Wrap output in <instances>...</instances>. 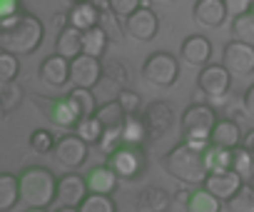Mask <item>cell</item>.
<instances>
[{"label": "cell", "instance_id": "cell-1", "mask_svg": "<svg viewBox=\"0 0 254 212\" xmlns=\"http://www.w3.org/2000/svg\"><path fill=\"white\" fill-rule=\"evenodd\" d=\"M45 38V25L30 15V13H18L13 18L0 20V50L13 53V55H30L43 45Z\"/></svg>", "mask_w": 254, "mask_h": 212}, {"label": "cell", "instance_id": "cell-2", "mask_svg": "<svg viewBox=\"0 0 254 212\" xmlns=\"http://www.w3.org/2000/svg\"><path fill=\"white\" fill-rule=\"evenodd\" d=\"M162 165L165 170L182 185L187 187H204L207 177H209V170H207V162H204V152L190 147L187 142H180L175 145L165 157H162Z\"/></svg>", "mask_w": 254, "mask_h": 212}, {"label": "cell", "instance_id": "cell-3", "mask_svg": "<svg viewBox=\"0 0 254 212\" xmlns=\"http://www.w3.org/2000/svg\"><path fill=\"white\" fill-rule=\"evenodd\" d=\"M217 128V113L207 102H192L182 113V142L204 152L212 142V133Z\"/></svg>", "mask_w": 254, "mask_h": 212}, {"label": "cell", "instance_id": "cell-4", "mask_svg": "<svg viewBox=\"0 0 254 212\" xmlns=\"http://www.w3.org/2000/svg\"><path fill=\"white\" fill-rule=\"evenodd\" d=\"M20 192H23V202L28 207L48 210L58 197V177L48 167H40V165L28 167L20 175Z\"/></svg>", "mask_w": 254, "mask_h": 212}, {"label": "cell", "instance_id": "cell-5", "mask_svg": "<svg viewBox=\"0 0 254 212\" xmlns=\"http://www.w3.org/2000/svg\"><path fill=\"white\" fill-rule=\"evenodd\" d=\"M142 77L152 87H172L180 77V60L172 53H152L142 65Z\"/></svg>", "mask_w": 254, "mask_h": 212}, {"label": "cell", "instance_id": "cell-6", "mask_svg": "<svg viewBox=\"0 0 254 212\" xmlns=\"http://www.w3.org/2000/svg\"><path fill=\"white\" fill-rule=\"evenodd\" d=\"M107 165L115 170V175L120 180H135L145 172V165H147V155H145V147H137V145H122L117 152H112L107 157Z\"/></svg>", "mask_w": 254, "mask_h": 212}, {"label": "cell", "instance_id": "cell-7", "mask_svg": "<svg viewBox=\"0 0 254 212\" xmlns=\"http://www.w3.org/2000/svg\"><path fill=\"white\" fill-rule=\"evenodd\" d=\"M232 87V72L219 63H209L207 68L199 70L197 75V90L204 95V97H212V100H219L229 92Z\"/></svg>", "mask_w": 254, "mask_h": 212}, {"label": "cell", "instance_id": "cell-8", "mask_svg": "<svg viewBox=\"0 0 254 212\" xmlns=\"http://www.w3.org/2000/svg\"><path fill=\"white\" fill-rule=\"evenodd\" d=\"M90 187H87V177H80L77 172H67L58 180V197L55 202L60 207H72L80 210V205L87 200Z\"/></svg>", "mask_w": 254, "mask_h": 212}, {"label": "cell", "instance_id": "cell-9", "mask_svg": "<svg viewBox=\"0 0 254 212\" xmlns=\"http://www.w3.org/2000/svg\"><path fill=\"white\" fill-rule=\"evenodd\" d=\"M222 65L232 72V77H247L254 72V48L244 43H227L222 53Z\"/></svg>", "mask_w": 254, "mask_h": 212}, {"label": "cell", "instance_id": "cell-10", "mask_svg": "<svg viewBox=\"0 0 254 212\" xmlns=\"http://www.w3.org/2000/svg\"><path fill=\"white\" fill-rule=\"evenodd\" d=\"M102 80V63L97 58L90 55H80L75 60H70V82L72 87H82V90H92L97 87Z\"/></svg>", "mask_w": 254, "mask_h": 212}, {"label": "cell", "instance_id": "cell-11", "mask_svg": "<svg viewBox=\"0 0 254 212\" xmlns=\"http://www.w3.org/2000/svg\"><path fill=\"white\" fill-rule=\"evenodd\" d=\"M87 147L90 145L85 140H80L75 133L72 135H63V138H58V145H55V160L63 167H67L70 172H75V170H80L85 165Z\"/></svg>", "mask_w": 254, "mask_h": 212}, {"label": "cell", "instance_id": "cell-12", "mask_svg": "<svg viewBox=\"0 0 254 212\" xmlns=\"http://www.w3.org/2000/svg\"><path fill=\"white\" fill-rule=\"evenodd\" d=\"M157 30H160V18L147 5H142L135 15H130L125 20V33L137 43H150L157 35Z\"/></svg>", "mask_w": 254, "mask_h": 212}, {"label": "cell", "instance_id": "cell-13", "mask_svg": "<svg viewBox=\"0 0 254 212\" xmlns=\"http://www.w3.org/2000/svg\"><path fill=\"white\" fill-rule=\"evenodd\" d=\"M142 120H145V125L150 130V138H162V135H167L175 128L177 118H175V110L170 108V102L155 100L142 110Z\"/></svg>", "mask_w": 254, "mask_h": 212}, {"label": "cell", "instance_id": "cell-14", "mask_svg": "<svg viewBox=\"0 0 254 212\" xmlns=\"http://www.w3.org/2000/svg\"><path fill=\"white\" fill-rule=\"evenodd\" d=\"M192 18L194 23H199L202 28H222L229 18L224 0H197L192 8Z\"/></svg>", "mask_w": 254, "mask_h": 212}, {"label": "cell", "instance_id": "cell-15", "mask_svg": "<svg viewBox=\"0 0 254 212\" xmlns=\"http://www.w3.org/2000/svg\"><path fill=\"white\" fill-rule=\"evenodd\" d=\"M182 60L197 70L207 68L209 65V58H212V43L209 38L204 35H190L185 43H182V50H180Z\"/></svg>", "mask_w": 254, "mask_h": 212}, {"label": "cell", "instance_id": "cell-16", "mask_svg": "<svg viewBox=\"0 0 254 212\" xmlns=\"http://www.w3.org/2000/svg\"><path fill=\"white\" fill-rule=\"evenodd\" d=\"M38 77L50 85V87H63L70 82V60L60 58V55H50L40 63V70H38Z\"/></svg>", "mask_w": 254, "mask_h": 212}, {"label": "cell", "instance_id": "cell-17", "mask_svg": "<svg viewBox=\"0 0 254 212\" xmlns=\"http://www.w3.org/2000/svg\"><path fill=\"white\" fill-rule=\"evenodd\" d=\"M242 185H244V180L234 170H227V172H212L207 177V182H204V190H209L214 197H219V200L227 202V200H232L239 192Z\"/></svg>", "mask_w": 254, "mask_h": 212}, {"label": "cell", "instance_id": "cell-18", "mask_svg": "<svg viewBox=\"0 0 254 212\" xmlns=\"http://www.w3.org/2000/svg\"><path fill=\"white\" fill-rule=\"evenodd\" d=\"M102 23V13L100 8L92 3V0H85V3H77L67 10V25L77 28L80 33H87L92 28H97Z\"/></svg>", "mask_w": 254, "mask_h": 212}, {"label": "cell", "instance_id": "cell-19", "mask_svg": "<svg viewBox=\"0 0 254 212\" xmlns=\"http://www.w3.org/2000/svg\"><path fill=\"white\" fill-rule=\"evenodd\" d=\"M242 140H244V135L239 130V123L224 118V120H217V128H214L209 142L222 150H237V147H242Z\"/></svg>", "mask_w": 254, "mask_h": 212}, {"label": "cell", "instance_id": "cell-20", "mask_svg": "<svg viewBox=\"0 0 254 212\" xmlns=\"http://www.w3.org/2000/svg\"><path fill=\"white\" fill-rule=\"evenodd\" d=\"M170 207H172V195L155 185L145 187L137 195V205H135L137 212H170Z\"/></svg>", "mask_w": 254, "mask_h": 212}, {"label": "cell", "instance_id": "cell-21", "mask_svg": "<svg viewBox=\"0 0 254 212\" xmlns=\"http://www.w3.org/2000/svg\"><path fill=\"white\" fill-rule=\"evenodd\" d=\"M55 55L65 58V60H75L82 55V33L72 25L58 30V38H55Z\"/></svg>", "mask_w": 254, "mask_h": 212}, {"label": "cell", "instance_id": "cell-22", "mask_svg": "<svg viewBox=\"0 0 254 212\" xmlns=\"http://www.w3.org/2000/svg\"><path fill=\"white\" fill-rule=\"evenodd\" d=\"M117 180L120 177L115 175V170L110 165H100L87 175V187L92 195H110L112 197V192L117 190Z\"/></svg>", "mask_w": 254, "mask_h": 212}, {"label": "cell", "instance_id": "cell-23", "mask_svg": "<svg viewBox=\"0 0 254 212\" xmlns=\"http://www.w3.org/2000/svg\"><path fill=\"white\" fill-rule=\"evenodd\" d=\"M18 200H23V192H20V177L10 175V172H3L0 175V212H10Z\"/></svg>", "mask_w": 254, "mask_h": 212}, {"label": "cell", "instance_id": "cell-24", "mask_svg": "<svg viewBox=\"0 0 254 212\" xmlns=\"http://www.w3.org/2000/svg\"><path fill=\"white\" fill-rule=\"evenodd\" d=\"M147 138H150V130H147L142 115H127L125 118V123H122V140H125V145L142 147Z\"/></svg>", "mask_w": 254, "mask_h": 212}, {"label": "cell", "instance_id": "cell-25", "mask_svg": "<svg viewBox=\"0 0 254 212\" xmlns=\"http://www.w3.org/2000/svg\"><path fill=\"white\" fill-rule=\"evenodd\" d=\"M70 102H72V108L77 110L80 120H87V118H95L97 115V97L92 90H82V87H72L70 90Z\"/></svg>", "mask_w": 254, "mask_h": 212}, {"label": "cell", "instance_id": "cell-26", "mask_svg": "<svg viewBox=\"0 0 254 212\" xmlns=\"http://www.w3.org/2000/svg\"><path fill=\"white\" fill-rule=\"evenodd\" d=\"M107 45H110V33H107L102 25H97V28L82 33V53H85V55L100 60V58L105 55Z\"/></svg>", "mask_w": 254, "mask_h": 212}, {"label": "cell", "instance_id": "cell-27", "mask_svg": "<svg viewBox=\"0 0 254 212\" xmlns=\"http://www.w3.org/2000/svg\"><path fill=\"white\" fill-rule=\"evenodd\" d=\"M50 120H53L58 128H72V130H75V125L80 123V115H77V110L72 108L70 97H60V100L53 102Z\"/></svg>", "mask_w": 254, "mask_h": 212}, {"label": "cell", "instance_id": "cell-28", "mask_svg": "<svg viewBox=\"0 0 254 212\" xmlns=\"http://www.w3.org/2000/svg\"><path fill=\"white\" fill-rule=\"evenodd\" d=\"M187 212H222V200L214 197L209 190L197 187V190H192V197L187 202Z\"/></svg>", "mask_w": 254, "mask_h": 212}, {"label": "cell", "instance_id": "cell-29", "mask_svg": "<svg viewBox=\"0 0 254 212\" xmlns=\"http://www.w3.org/2000/svg\"><path fill=\"white\" fill-rule=\"evenodd\" d=\"M23 87L18 80L13 82H3L0 85V113L3 115H10L15 108H20V102H23Z\"/></svg>", "mask_w": 254, "mask_h": 212}, {"label": "cell", "instance_id": "cell-30", "mask_svg": "<svg viewBox=\"0 0 254 212\" xmlns=\"http://www.w3.org/2000/svg\"><path fill=\"white\" fill-rule=\"evenodd\" d=\"M95 118L102 123L105 130H115V128H122V123H125L127 115H125V110L120 108L117 100H107L105 105H100V110H97Z\"/></svg>", "mask_w": 254, "mask_h": 212}, {"label": "cell", "instance_id": "cell-31", "mask_svg": "<svg viewBox=\"0 0 254 212\" xmlns=\"http://www.w3.org/2000/svg\"><path fill=\"white\" fill-rule=\"evenodd\" d=\"M232 157H234V150H222V147H214V145H209L204 150V162H207L209 175L232 170Z\"/></svg>", "mask_w": 254, "mask_h": 212}, {"label": "cell", "instance_id": "cell-32", "mask_svg": "<svg viewBox=\"0 0 254 212\" xmlns=\"http://www.w3.org/2000/svg\"><path fill=\"white\" fill-rule=\"evenodd\" d=\"M232 38L237 43L254 48V13H247V15H239L232 20Z\"/></svg>", "mask_w": 254, "mask_h": 212}, {"label": "cell", "instance_id": "cell-33", "mask_svg": "<svg viewBox=\"0 0 254 212\" xmlns=\"http://www.w3.org/2000/svg\"><path fill=\"white\" fill-rule=\"evenodd\" d=\"M102 133H105V128L97 118H87V120H80L75 125V135L80 140H85L87 145H97L102 140Z\"/></svg>", "mask_w": 254, "mask_h": 212}, {"label": "cell", "instance_id": "cell-34", "mask_svg": "<svg viewBox=\"0 0 254 212\" xmlns=\"http://www.w3.org/2000/svg\"><path fill=\"white\" fill-rule=\"evenodd\" d=\"M232 170H234L244 182L254 180V155H252L249 150H244V147H237V150H234V157H232Z\"/></svg>", "mask_w": 254, "mask_h": 212}, {"label": "cell", "instance_id": "cell-35", "mask_svg": "<svg viewBox=\"0 0 254 212\" xmlns=\"http://www.w3.org/2000/svg\"><path fill=\"white\" fill-rule=\"evenodd\" d=\"M227 210L229 212H254V185L244 182L239 192L232 200H227Z\"/></svg>", "mask_w": 254, "mask_h": 212}, {"label": "cell", "instance_id": "cell-36", "mask_svg": "<svg viewBox=\"0 0 254 212\" xmlns=\"http://www.w3.org/2000/svg\"><path fill=\"white\" fill-rule=\"evenodd\" d=\"M20 72V58L13 53L0 50V85L3 82H13Z\"/></svg>", "mask_w": 254, "mask_h": 212}, {"label": "cell", "instance_id": "cell-37", "mask_svg": "<svg viewBox=\"0 0 254 212\" xmlns=\"http://www.w3.org/2000/svg\"><path fill=\"white\" fill-rule=\"evenodd\" d=\"M55 145H58V140H55V135H53L50 130H35V133L30 135V150H33L35 155L55 152Z\"/></svg>", "mask_w": 254, "mask_h": 212}, {"label": "cell", "instance_id": "cell-38", "mask_svg": "<svg viewBox=\"0 0 254 212\" xmlns=\"http://www.w3.org/2000/svg\"><path fill=\"white\" fill-rule=\"evenodd\" d=\"M115 100L120 102V108L125 110V115H137L140 108H142L140 92H135V90H130V87H122V90L115 95Z\"/></svg>", "mask_w": 254, "mask_h": 212}, {"label": "cell", "instance_id": "cell-39", "mask_svg": "<svg viewBox=\"0 0 254 212\" xmlns=\"http://www.w3.org/2000/svg\"><path fill=\"white\" fill-rule=\"evenodd\" d=\"M80 212H117L115 200L110 195H87V200L80 205Z\"/></svg>", "mask_w": 254, "mask_h": 212}, {"label": "cell", "instance_id": "cell-40", "mask_svg": "<svg viewBox=\"0 0 254 212\" xmlns=\"http://www.w3.org/2000/svg\"><path fill=\"white\" fill-rule=\"evenodd\" d=\"M122 145H125V140H122V128L105 130V133H102V140L97 142V147H100V152H102L105 157H110L112 152H117Z\"/></svg>", "mask_w": 254, "mask_h": 212}, {"label": "cell", "instance_id": "cell-41", "mask_svg": "<svg viewBox=\"0 0 254 212\" xmlns=\"http://www.w3.org/2000/svg\"><path fill=\"white\" fill-rule=\"evenodd\" d=\"M142 8V0H110V13L117 20H127Z\"/></svg>", "mask_w": 254, "mask_h": 212}, {"label": "cell", "instance_id": "cell-42", "mask_svg": "<svg viewBox=\"0 0 254 212\" xmlns=\"http://www.w3.org/2000/svg\"><path fill=\"white\" fill-rule=\"evenodd\" d=\"M224 5H227V13L229 18H239V15H247L252 13V5H254V0H224Z\"/></svg>", "mask_w": 254, "mask_h": 212}, {"label": "cell", "instance_id": "cell-43", "mask_svg": "<svg viewBox=\"0 0 254 212\" xmlns=\"http://www.w3.org/2000/svg\"><path fill=\"white\" fill-rule=\"evenodd\" d=\"M18 13H23L20 10V0H0V20H3V18H13Z\"/></svg>", "mask_w": 254, "mask_h": 212}, {"label": "cell", "instance_id": "cell-44", "mask_svg": "<svg viewBox=\"0 0 254 212\" xmlns=\"http://www.w3.org/2000/svg\"><path fill=\"white\" fill-rule=\"evenodd\" d=\"M244 108L249 115H254V85H249V90L244 92Z\"/></svg>", "mask_w": 254, "mask_h": 212}, {"label": "cell", "instance_id": "cell-45", "mask_svg": "<svg viewBox=\"0 0 254 212\" xmlns=\"http://www.w3.org/2000/svg\"><path fill=\"white\" fill-rule=\"evenodd\" d=\"M242 147H244V150H249V152L254 155V130H249V133L244 135V140H242Z\"/></svg>", "mask_w": 254, "mask_h": 212}, {"label": "cell", "instance_id": "cell-46", "mask_svg": "<svg viewBox=\"0 0 254 212\" xmlns=\"http://www.w3.org/2000/svg\"><path fill=\"white\" fill-rule=\"evenodd\" d=\"M190 197H192V192H187V190H177V192H175V202H180V205H185V207H187Z\"/></svg>", "mask_w": 254, "mask_h": 212}, {"label": "cell", "instance_id": "cell-47", "mask_svg": "<svg viewBox=\"0 0 254 212\" xmlns=\"http://www.w3.org/2000/svg\"><path fill=\"white\" fill-rule=\"evenodd\" d=\"M55 212H80V210H72V207H58Z\"/></svg>", "mask_w": 254, "mask_h": 212}, {"label": "cell", "instance_id": "cell-48", "mask_svg": "<svg viewBox=\"0 0 254 212\" xmlns=\"http://www.w3.org/2000/svg\"><path fill=\"white\" fill-rule=\"evenodd\" d=\"M28 212H48V210H43V207H28Z\"/></svg>", "mask_w": 254, "mask_h": 212}, {"label": "cell", "instance_id": "cell-49", "mask_svg": "<svg viewBox=\"0 0 254 212\" xmlns=\"http://www.w3.org/2000/svg\"><path fill=\"white\" fill-rule=\"evenodd\" d=\"M67 3H72V5H77V3H85V0H67Z\"/></svg>", "mask_w": 254, "mask_h": 212}, {"label": "cell", "instance_id": "cell-50", "mask_svg": "<svg viewBox=\"0 0 254 212\" xmlns=\"http://www.w3.org/2000/svg\"><path fill=\"white\" fill-rule=\"evenodd\" d=\"M165 3H172V0H165Z\"/></svg>", "mask_w": 254, "mask_h": 212}, {"label": "cell", "instance_id": "cell-51", "mask_svg": "<svg viewBox=\"0 0 254 212\" xmlns=\"http://www.w3.org/2000/svg\"><path fill=\"white\" fill-rule=\"evenodd\" d=\"M252 13H254V5H252Z\"/></svg>", "mask_w": 254, "mask_h": 212}]
</instances>
